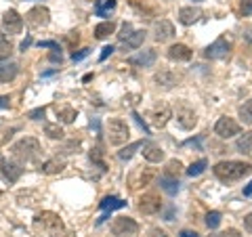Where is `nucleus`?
Instances as JSON below:
<instances>
[{"label": "nucleus", "mask_w": 252, "mask_h": 237, "mask_svg": "<svg viewBox=\"0 0 252 237\" xmlns=\"http://www.w3.org/2000/svg\"><path fill=\"white\" fill-rule=\"evenodd\" d=\"M215 177L223 183H233V180H240L242 177H246L252 172V166L246 162H238V160H227V162H219L215 168Z\"/></svg>", "instance_id": "f257e3e1"}, {"label": "nucleus", "mask_w": 252, "mask_h": 237, "mask_svg": "<svg viewBox=\"0 0 252 237\" xmlns=\"http://www.w3.org/2000/svg\"><path fill=\"white\" fill-rule=\"evenodd\" d=\"M11 151H13V155L17 157V160L32 162V160H36L38 157V153H40V143H38L34 137H23L13 145Z\"/></svg>", "instance_id": "f03ea898"}, {"label": "nucleus", "mask_w": 252, "mask_h": 237, "mask_svg": "<svg viewBox=\"0 0 252 237\" xmlns=\"http://www.w3.org/2000/svg\"><path fill=\"white\" fill-rule=\"evenodd\" d=\"M130 137V130H128V124L120 118H114V120H109L107 124V139L112 145H124L126 141Z\"/></svg>", "instance_id": "7ed1b4c3"}, {"label": "nucleus", "mask_w": 252, "mask_h": 237, "mask_svg": "<svg viewBox=\"0 0 252 237\" xmlns=\"http://www.w3.org/2000/svg\"><path fill=\"white\" fill-rule=\"evenodd\" d=\"M36 225H38V227H42L51 237L59 235V233L63 231V220H61V216H59V214H55V212H51V210L40 212V214L36 216Z\"/></svg>", "instance_id": "20e7f679"}, {"label": "nucleus", "mask_w": 252, "mask_h": 237, "mask_svg": "<svg viewBox=\"0 0 252 237\" xmlns=\"http://www.w3.org/2000/svg\"><path fill=\"white\" fill-rule=\"evenodd\" d=\"M112 231L116 237H137L139 235V225L128 216H118L112 225Z\"/></svg>", "instance_id": "39448f33"}, {"label": "nucleus", "mask_w": 252, "mask_h": 237, "mask_svg": "<svg viewBox=\"0 0 252 237\" xmlns=\"http://www.w3.org/2000/svg\"><path fill=\"white\" fill-rule=\"evenodd\" d=\"M49 21H51V11L46 6H34L26 15V23L32 30H40L44 26H49Z\"/></svg>", "instance_id": "423d86ee"}, {"label": "nucleus", "mask_w": 252, "mask_h": 237, "mask_svg": "<svg viewBox=\"0 0 252 237\" xmlns=\"http://www.w3.org/2000/svg\"><path fill=\"white\" fill-rule=\"evenodd\" d=\"M231 51V44L227 38H217L215 42L210 46H206V51H204V57L206 59H225L227 55Z\"/></svg>", "instance_id": "0eeeda50"}, {"label": "nucleus", "mask_w": 252, "mask_h": 237, "mask_svg": "<svg viewBox=\"0 0 252 237\" xmlns=\"http://www.w3.org/2000/svg\"><path fill=\"white\" fill-rule=\"evenodd\" d=\"M215 132L220 139H231V137H235V134H240V124L225 116L215 124Z\"/></svg>", "instance_id": "6e6552de"}, {"label": "nucleus", "mask_w": 252, "mask_h": 237, "mask_svg": "<svg viewBox=\"0 0 252 237\" xmlns=\"http://www.w3.org/2000/svg\"><path fill=\"white\" fill-rule=\"evenodd\" d=\"M162 210V202L160 197L156 193H145L143 197L139 200V212H143V214H158V212Z\"/></svg>", "instance_id": "1a4fd4ad"}, {"label": "nucleus", "mask_w": 252, "mask_h": 237, "mask_svg": "<svg viewBox=\"0 0 252 237\" xmlns=\"http://www.w3.org/2000/svg\"><path fill=\"white\" fill-rule=\"evenodd\" d=\"M23 28V17L17 11H6L2 15V30L6 34H19Z\"/></svg>", "instance_id": "9d476101"}, {"label": "nucleus", "mask_w": 252, "mask_h": 237, "mask_svg": "<svg viewBox=\"0 0 252 237\" xmlns=\"http://www.w3.org/2000/svg\"><path fill=\"white\" fill-rule=\"evenodd\" d=\"M170 107L166 105V103H158L152 112H149V118H152V122H154V126L156 128H164V126L168 124V120H170Z\"/></svg>", "instance_id": "9b49d317"}, {"label": "nucleus", "mask_w": 252, "mask_h": 237, "mask_svg": "<svg viewBox=\"0 0 252 237\" xmlns=\"http://www.w3.org/2000/svg\"><path fill=\"white\" fill-rule=\"evenodd\" d=\"M177 122H179L181 128L191 130L193 126L198 124V118H195L193 109H189L187 105H181V107H177Z\"/></svg>", "instance_id": "f8f14e48"}, {"label": "nucleus", "mask_w": 252, "mask_h": 237, "mask_svg": "<svg viewBox=\"0 0 252 237\" xmlns=\"http://www.w3.org/2000/svg\"><path fill=\"white\" fill-rule=\"evenodd\" d=\"M0 172L4 175V178H9V183H15V180H19V177L23 175V168H21V164L15 160H2L0 162Z\"/></svg>", "instance_id": "ddd939ff"}, {"label": "nucleus", "mask_w": 252, "mask_h": 237, "mask_svg": "<svg viewBox=\"0 0 252 237\" xmlns=\"http://www.w3.org/2000/svg\"><path fill=\"white\" fill-rule=\"evenodd\" d=\"M154 36H156L158 42H166V40H170V38L175 36V26H172L170 21H166V19L158 21L154 26Z\"/></svg>", "instance_id": "4468645a"}, {"label": "nucleus", "mask_w": 252, "mask_h": 237, "mask_svg": "<svg viewBox=\"0 0 252 237\" xmlns=\"http://www.w3.org/2000/svg\"><path fill=\"white\" fill-rule=\"evenodd\" d=\"M156 51L154 49H147V51H141L139 55H135V57H130L128 63L130 65H135V67H152L154 63H156Z\"/></svg>", "instance_id": "2eb2a0df"}, {"label": "nucleus", "mask_w": 252, "mask_h": 237, "mask_svg": "<svg viewBox=\"0 0 252 237\" xmlns=\"http://www.w3.org/2000/svg\"><path fill=\"white\" fill-rule=\"evenodd\" d=\"M154 82L158 86H162L164 90H170V89H175L177 82H179V76L177 74H172L170 69H162V72H158L154 76Z\"/></svg>", "instance_id": "dca6fc26"}, {"label": "nucleus", "mask_w": 252, "mask_h": 237, "mask_svg": "<svg viewBox=\"0 0 252 237\" xmlns=\"http://www.w3.org/2000/svg\"><path fill=\"white\" fill-rule=\"evenodd\" d=\"M141 149H143V157L147 162H162L164 160V151H162V147L160 145H156L152 143V141H145L143 145H141Z\"/></svg>", "instance_id": "f3484780"}, {"label": "nucleus", "mask_w": 252, "mask_h": 237, "mask_svg": "<svg viewBox=\"0 0 252 237\" xmlns=\"http://www.w3.org/2000/svg\"><path fill=\"white\" fill-rule=\"evenodd\" d=\"M19 74V65L17 63H11V61H0V84H6L15 80Z\"/></svg>", "instance_id": "a211bd4d"}, {"label": "nucleus", "mask_w": 252, "mask_h": 237, "mask_svg": "<svg viewBox=\"0 0 252 237\" xmlns=\"http://www.w3.org/2000/svg\"><path fill=\"white\" fill-rule=\"evenodd\" d=\"M202 17V9L200 6H183V9L179 11V21L183 23V26H191Z\"/></svg>", "instance_id": "6ab92c4d"}, {"label": "nucleus", "mask_w": 252, "mask_h": 237, "mask_svg": "<svg viewBox=\"0 0 252 237\" xmlns=\"http://www.w3.org/2000/svg\"><path fill=\"white\" fill-rule=\"evenodd\" d=\"M168 59L172 61H189L191 59V49L185 44H172L168 49Z\"/></svg>", "instance_id": "aec40b11"}, {"label": "nucleus", "mask_w": 252, "mask_h": 237, "mask_svg": "<svg viewBox=\"0 0 252 237\" xmlns=\"http://www.w3.org/2000/svg\"><path fill=\"white\" fill-rule=\"evenodd\" d=\"M143 40H145V31L143 30H137V31H132V34L126 38V40H122L124 42V51H132V49H139L141 44H143Z\"/></svg>", "instance_id": "412c9836"}, {"label": "nucleus", "mask_w": 252, "mask_h": 237, "mask_svg": "<svg viewBox=\"0 0 252 237\" xmlns=\"http://www.w3.org/2000/svg\"><path fill=\"white\" fill-rule=\"evenodd\" d=\"M114 11H116V0H97V4H94V13L99 17H109Z\"/></svg>", "instance_id": "4be33fe9"}, {"label": "nucleus", "mask_w": 252, "mask_h": 237, "mask_svg": "<svg viewBox=\"0 0 252 237\" xmlns=\"http://www.w3.org/2000/svg\"><path fill=\"white\" fill-rule=\"evenodd\" d=\"M160 187H162L168 195H175V193L179 191V178H177V177L162 175V178H160Z\"/></svg>", "instance_id": "5701e85b"}, {"label": "nucleus", "mask_w": 252, "mask_h": 237, "mask_svg": "<svg viewBox=\"0 0 252 237\" xmlns=\"http://www.w3.org/2000/svg\"><path fill=\"white\" fill-rule=\"evenodd\" d=\"M114 31H116V23L114 21H103L94 28V38H97V40H103V38L114 34Z\"/></svg>", "instance_id": "b1692460"}, {"label": "nucleus", "mask_w": 252, "mask_h": 237, "mask_svg": "<svg viewBox=\"0 0 252 237\" xmlns=\"http://www.w3.org/2000/svg\"><path fill=\"white\" fill-rule=\"evenodd\" d=\"M63 168H65V162L59 160V157H53V160H49V162L42 164L40 170L46 172V175H57V172H61Z\"/></svg>", "instance_id": "393cba45"}, {"label": "nucleus", "mask_w": 252, "mask_h": 237, "mask_svg": "<svg viewBox=\"0 0 252 237\" xmlns=\"http://www.w3.org/2000/svg\"><path fill=\"white\" fill-rule=\"evenodd\" d=\"M101 206V210H116V208H124L126 206V202L124 200H120V197H114V195H109V197H103V202L99 204Z\"/></svg>", "instance_id": "a878e982"}, {"label": "nucleus", "mask_w": 252, "mask_h": 237, "mask_svg": "<svg viewBox=\"0 0 252 237\" xmlns=\"http://www.w3.org/2000/svg\"><path fill=\"white\" fill-rule=\"evenodd\" d=\"M235 147H238L242 153H248V151H252V130H250V132H244V134H240V139L235 141Z\"/></svg>", "instance_id": "bb28decb"}, {"label": "nucleus", "mask_w": 252, "mask_h": 237, "mask_svg": "<svg viewBox=\"0 0 252 237\" xmlns=\"http://www.w3.org/2000/svg\"><path fill=\"white\" fill-rule=\"evenodd\" d=\"M11 53H13V44L9 42L6 34H2V31H0V61H2V59H9Z\"/></svg>", "instance_id": "cd10ccee"}, {"label": "nucleus", "mask_w": 252, "mask_h": 237, "mask_svg": "<svg viewBox=\"0 0 252 237\" xmlns=\"http://www.w3.org/2000/svg\"><path fill=\"white\" fill-rule=\"evenodd\" d=\"M76 116H78V114H76L74 107H61L59 112H57V118H59L63 124H72V122L76 120Z\"/></svg>", "instance_id": "c85d7f7f"}, {"label": "nucleus", "mask_w": 252, "mask_h": 237, "mask_svg": "<svg viewBox=\"0 0 252 237\" xmlns=\"http://www.w3.org/2000/svg\"><path fill=\"white\" fill-rule=\"evenodd\" d=\"M141 145H143V141H137V143H132V145H128V147H124L122 151H118V157H120V160H130V157L135 155L137 149H141Z\"/></svg>", "instance_id": "c756f323"}, {"label": "nucleus", "mask_w": 252, "mask_h": 237, "mask_svg": "<svg viewBox=\"0 0 252 237\" xmlns=\"http://www.w3.org/2000/svg\"><path fill=\"white\" fill-rule=\"evenodd\" d=\"M44 134L49 139H63V134H65V132H63V128L59 124H46L44 126Z\"/></svg>", "instance_id": "7c9ffc66"}, {"label": "nucleus", "mask_w": 252, "mask_h": 237, "mask_svg": "<svg viewBox=\"0 0 252 237\" xmlns=\"http://www.w3.org/2000/svg\"><path fill=\"white\" fill-rule=\"evenodd\" d=\"M206 166H208V162H206V160H198V162H193V164L187 168V175H189V177H200L202 172L206 170Z\"/></svg>", "instance_id": "2f4dec72"}, {"label": "nucleus", "mask_w": 252, "mask_h": 237, "mask_svg": "<svg viewBox=\"0 0 252 237\" xmlns=\"http://www.w3.org/2000/svg\"><path fill=\"white\" fill-rule=\"evenodd\" d=\"M181 172H183V164H181L179 160H170V162L166 164V172H164V175H168V177H177V178H179Z\"/></svg>", "instance_id": "473e14b6"}, {"label": "nucleus", "mask_w": 252, "mask_h": 237, "mask_svg": "<svg viewBox=\"0 0 252 237\" xmlns=\"http://www.w3.org/2000/svg\"><path fill=\"white\" fill-rule=\"evenodd\" d=\"M240 118L246 124H250L252 126V99L248 101V103H244L242 107H240Z\"/></svg>", "instance_id": "72a5a7b5"}, {"label": "nucleus", "mask_w": 252, "mask_h": 237, "mask_svg": "<svg viewBox=\"0 0 252 237\" xmlns=\"http://www.w3.org/2000/svg\"><path fill=\"white\" fill-rule=\"evenodd\" d=\"M206 225H208V229H217V227L220 225V212H217V210L208 212V216H206Z\"/></svg>", "instance_id": "f704fd0d"}, {"label": "nucleus", "mask_w": 252, "mask_h": 237, "mask_svg": "<svg viewBox=\"0 0 252 237\" xmlns=\"http://www.w3.org/2000/svg\"><path fill=\"white\" fill-rule=\"evenodd\" d=\"M132 34V26L130 23H122V28H120V34H118V38H120V40H126V38H128Z\"/></svg>", "instance_id": "c9c22d12"}, {"label": "nucleus", "mask_w": 252, "mask_h": 237, "mask_svg": "<svg viewBox=\"0 0 252 237\" xmlns=\"http://www.w3.org/2000/svg\"><path fill=\"white\" fill-rule=\"evenodd\" d=\"M240 11H242V15H250L252 13V0H242Z\"/></svg>", "instance_id": "e433bc0d"}, {"label": "nucleus", "mask_w": 252, "mask_h": 237, "mask_svg": "<svg viewBox=\"0 0 252 237\" xmlns=\"http://www.w3.org/2000/svg\"><path fill=\"white\" fill-rule=\"evenodd\" d=\"M44 112H46L44 107H38V109H34V112H30L28 118L30 120H40V118H44Z\"/></svg>", "instance_id": "4c0bfd02"}, {"label": "nucleus", "mask_w": 252, "mask_h": 237, "mask_svg": "<svg viewBox=\"0 0 252 237\" xmlns=\"http://www.w3.org/2000/svg\"><path fill=\"white\" fill-rule=\"evenodd\" d=\"M112 53H114V46H112V44H109V46H103V51H101V55H99V61H105Z\"/></svg>", "instance_id": "58836bf2"}, {"label": "nucleus", "mask_w": 252, "mask_h": 237, "mask_svg": "<svg viewBox=\"0 0 252 237\" xmlns=\"http://www.w3.org/2000/svg\"><path fill=\"white\" fill-rule=\"evenodd\" d=\"M49 59H51V61H55V63H57V61L61 63V59H63V55H61V49H59V46H57V49H53V53L49 55Z\"/></svg>", "instance_id": "ea45409f"}, {"label": "nucleus", "mask_w": 252, "mask_h": 237, "mask_svg": "<svg viewBox=\"0 0 252 237\" xmlns=\"http://www.w3.org/2000/svg\"><path fill=\"white\" fill-rule=\"evenodd\" d=\"M89 53H91V49H82L80 53H74V55H72V59H74V61H80V59H84Z\"/></svg>", "instance_id": "a19ab883"}, {"label": "nucleus", "mask_w": 252, "mask_h": 237, "mask_svg": "<svg viewBox=\"0 0 252 237\" xmlns=\"http://www.w3.org/2000/svg\"><path fill=\"white\" fill-rule=\"evenodd\" d=\"M9 105H11V99L6 97V94H2V97H0V109H9Z\"/></svg>", "instance_id": "79ce46f5"}, {"label": "nucleus", "mask_w": 252, "mask_h": 237, "mask_svg": "<svg viewBox=\"0 0 252 237\" xmlns=\"http://www.w3.org/2000/svg\"><path fill=\"white\" fill-rule=\"evenodd\" d=\"M38 46H40V49H57V42L46 40V42H38Z\"/></svg>", "instance_id": "37998d69"}, {"label": "nucleus", "mask_w": 252, "mask_h": 237, "mask_svg": "<svg viewBox=\"0 0 252 237\" xmlns=\"http://www.w3.org/2000/svg\"><path fill=\"white\" fill-rule=\"evenodd\" d=\"M244 227H246V231L252 233V214H246V216H244Z\"/></svg>", "instance_id": "c03bdc74"}, {"label": "nucleus", "mask_w": 252, "mask_h": 237, "mask_svg": "<svg viewBox=\"0 0 252 237\" xmlns=\"http://www.w3.org/2000/svg\"><path fill=\"white\" fill-rule=\"evenodd\" d=\"M149 237H168V235L164 233L162 229H152V231H149Z\"/></svg>", "instance_id": "a18cd8bd"}, {"label": "nucleus", "mask_w": 252, "mask_h": 237, "mask_svg": "<svg viewBox=\"0 0 252 237\" xmlns=\"http://www.w3.org/2000/svg\"><path fill=\"white\" fill-rule=\"evenodd\" d=\"M181 237H200L195 231H189V229H185V231H181Z\"/></svg>", "instance_id": "49530a36"}, {"label": "nucleus", "mask_w": 252, "mask_h": 237, "mask_svg": "<svg viewBox=\"0 0 252 237\" xmlns=\"http://www.w3.org/2000/svg\"><path fill=\"white\" fill-rule=\"evenodd\" d=\"M225 235H227V237H242L238 231H235V229H227V231H225Z\"/></svg>", "instance_id": "de8ad7c7"}, {"label": "nucleus", "mask_w": 252, "mask_h": 237, "mask_svg": "<svg viewBox=\"0 0 252 237\" xmlns=\"http://www.w3.org/2000/svg\"><path fill=\"white\" fill-rule=\"evenodd\" d=\"M55 237H76L74 233H69V231H65V229H63V231L59 233V235H55Z\"/></svg>", "instance_id": "09e8293b"}, {"label": "nucleus", "mask_w": 252, "mask_h": 237, "mask_svg": "<svg viewBox=\"0 0 252 237\" xmlns=\"http://www.w3.org/2000/svg\"><path fill=\"white\" fill-rule=\"evenodd\" d=\"M30 44H32V38H26V40H23V42H21V51H26V49H28V46H30Z\"/></svg>", "instance_id": "8fccbe9b"}, {"label": "nucleus", "mask_w": 252, "mask_h": 237, "mask_svg": "<svg viewBox=\"0 0 252 237\" xmlns=\"http://www.w3.org/2000/svg\"><path fill=\"white\" fill-rule=\"evenodd\" d=\"M244 195H252V180H250L248 187H244Z\"/></svg>", "instance_id": "3c124183"}, {"label": "nucleus", "mask_w": 252, "mask_h": 237, "mask_svg": "<svg viewBox=\"0 0 252 237\" xmlns=\"http://www.w3.org/2000/svg\"><path fill=\"white\" fill-rule=\"evenodd\" d=\"M246 40H250V42H252V30H250L248 34H246Z\"/></svg>", "instance_id": "603ef678"}, {"label": "nucleus", "mask_w": 252, "mask_h": 237, "mask_svg": "<svg viewBox=\"0 0 252 237\" xmlns=\"http://www.w3.org/2000/svg\"><path fill=\"white\" fill-rule=\"evenodd\" d=\"M210 237H227L225 233H217V235H210Z\"/></svg>", "instance_id": "864d4df0"}, {"label": "nucleus", "mask_w": 252, "mask_h": 237, "mask_svg": "<svg viewBox=\"0 0 252 237\" xmlns=\"http://www.w3.org/2000/svg\"><path fill=\"white\" fill-rule=\"evenodd\" d=\"M193 2H202V0H193Z\"/></svg>", "instance_id": "5fc2aeb1"}]
</instances>
